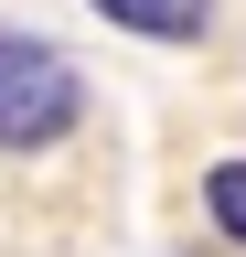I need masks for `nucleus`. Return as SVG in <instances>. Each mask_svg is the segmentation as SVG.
Masks as SVG:
<instances>
[{"label":"nucleus","mask_w":246,"mask_h":257,"mask_svg":"<svg viewBox=\"0 0 246 257\" xmlns=\"http://www.w3.org/2000/svg\"><path fill=\"white\" fill-rule=\"evenodd\" d=\"M86 118V75L43 32H0V150H54Z\"/></svg>","instance_id":"obj_1"},{"label":"nucleus","mask_w":246,"mask_h":257,"mask_svg":"<svg viewBox=\"0 0 246 257\" xmlns=\"http://www.w3.org/2000/svg\"><path fill=\"white\" fill-rule=\"evenodd\" d=\"M86 11L129 43H203L214 32V0H86Z\"/></svg>","instance_id":"obj_2"},{"label":"nucleus","mask_w":246,"mask_h":257,"mask_svg":"<svg viewBox=\"0 0 246 257\" xmlns=\"http://www.w3.org/2000/svg\"><path fill=\"white\" fill-rule=\"evenodd\" d=\"M203 225H214V236H225V246L246 257V150L203 161Z\"/></svg>","instance_id":"obj_3"}]
</instances>
